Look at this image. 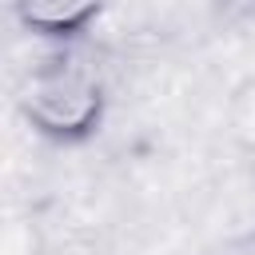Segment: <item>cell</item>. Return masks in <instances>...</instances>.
<instances>
[{
    "instance_id": "1",
    "label": "cell",
    "mask_w": 255,
    "mask_h": 255,
    "mask_svg": "<svg viewBox=\"0 0 255 255\" xmlns=\"http://www.w3.org/2000/svg\"><path fill=\"white\" fill-rule=\"evenodd\" d=\"M28 116L44 131L80 135L100 116V84L84 68L60 60L56 68H44L32 80V88H28Z\"/></svg>"
},
{
    "instance_id": "2",
    "label": "cell",
    "mask_w": 255,
    "mask_h": 255,
    "mask_svg": "<svg viewBox=\"0 0 255 255\" xmlns=\"http://www.w3.org/2000/svg\"><path fill=\"white\" fill-rule=\"evenodd\" d=\"M20 16L28 28L40 32H72L80 24H88L104 0H16Z\"/></svg>"
}]
</instances>
